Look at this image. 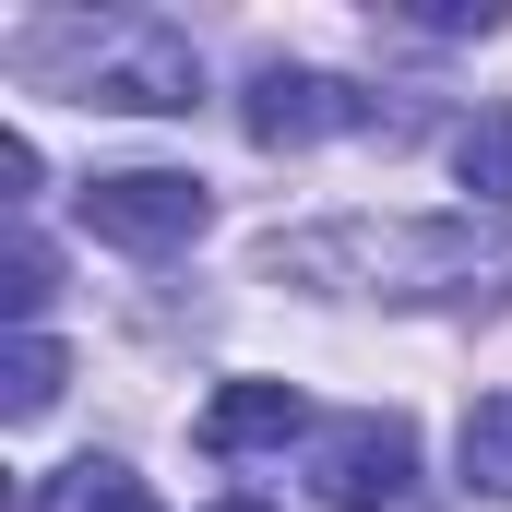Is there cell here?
<instances>
[{
  "label": "cell",
  "instance_id": "8992f818",
  "mask_svg": "<svg viewBox=\"0 0 512 512\" xmlns=\"http://www.w3.org/2000/svg\"><path fill=\"white\" fill-rule=\"evenodd\" d=\"M310 429V405H298V382H227L215 405H203V453H274V441H298Z\"/></svg>",
  "mask_w": 512,
  "mask_h": 512
},
{
  "label": "cell",
  "instance_id": "9c48e42d",
  "mask_svg": "<svg viewBox=\"0 0 512 512\" xmlns=\"http://www.w3.org/2000/svg\"><path fill=\"white\" fill-rule=\"evenodd\" d=\"M465 489L512 501V393H477L465 405Z\"/></svg>",
  "mask_w": 512,
  "mask_h": 512
},
{
  "label": "cell",
  "instance_id": "30bf717a",
  "mask_svg": "<svg viewBox=\"0 0 512 512\" xmlns=\"http://www.w3.org/2000/svg\"><path fill=\"white\" fill-rule=\"evenodd\" d=\"M0 417H12V429H36V417H48V405H60V382H72V358H60V346H48V334H24V346H12V370H0Z\"/></svg>",
  "mask_w": 512,
  "mask_h": 512
},
{
  "label": "cell",
  "instance_id": "8fae6325",
  "mask_svg": "<svg viewBox=\"0 0 512 512\" xmlns=\"http://www.w3.org/2000/svg\"><path fill=\"white\" fill-rule=\"evenodd\" d=\"M0 274H12V310L36 322V310H48V251H36V227H12V251H0Z\"/></svg>",
  "mask_w": 512,
  "mask_h": 512
},
{
  "label": "cell",
  "instance_id": "7a4b0ae2",
  "mask_svg": "<svg viewBox=\"0 0 512 512\" xmlns=\"http://www.w3.org/2000/svg\"><path fill=\"white\" fill-rule=\"evenodd\" d=\"M48 72L84 108H131V120H179L203 108V60L179 24H96V36H48Z\"/></svg>",
  "mask_w": 512,
  "mask_h": 512
},
{
  "label": "cell",
  "instance_id": "277c9868",
  "mask_svg": "<svg viewBox=\"0 0 512 512\" xmlns=\"http://www.w3.org/2000/svg\"><path fill=\"white\" fill-rule=\"evenodd\" d=\"M72 215H84L108 251H191L203 215H215V191H203L191 167H108V179L72 191Z\"/></svg>",
  "mask_w": 512,
  "mask_h": 512
},
{
  "label": "cell",
  "instance_id": "3957f363",
  "mask_svg": "<svg viewBox=\"0 0 512 512\" xmlns=\"http://www.w3.org/2000/svg\"><path fill=\"white\" fill-rule=\"evenodd\" d=\"M310 489L334 512H417V417L405 405H358L310 441Z\"/></svg>",
  "mask_w": 512,
  "mask_h": 512
},
{
  "label": "cell",
  "instance_id": "52a82bcc",
  "mask_svg": "<svg viewBox=\"0 0 512 512\" xmlns=\"http://www.w3.org/2000/svg\"><path fill=\"white\" fill-rule=\"evenodd\" d=\"M453 179H465L477 203H501V215H512V108H477V120L453 131Z\"/></svg>",
  "mask_w": 512,
  "mask_h": 512
},
{
  "label": "cell",
  "instance_id": "7c38bea8",
  "mask_svg": "<svg viewBox=\"0 0 512 512\" xmlns=\"http://www.w3.org/2000/svg\"><path fill=\"white\" fill-rule=\"evenodd\" d=\"M0 191H12V203L36 191V143H24V131H0Z\"/></svg>",
  "mask_w": 512,
  "mask_h": 512
},
{
  "label": "cell",
  "instance_id": "5b68a950",
  "mask_svg": "<svg viewBox=\"0 0 512 512\" xmlns=\"http://www.w3.org/2000/svg\"><path fill=\"white\" fill-rule=\"evenodd\" d=\"M382 108L358 96V84H334V72H298V60H262L251 96H239V131H251L262 155H298V143H334V131H370Z\"/></svg>",
  "mask_w": 512,
  "mask_h": 512
},
{
  "label": "cell",
  "instance_id": "ba28073f",
  "mask_svg": "<svg viewBox=\"0 0 512 512\" xmlns=\"http://www.w3.org/2000/svg\"><path fill=\"white\" fill-rule=\"evenodd\" d=\"M36 512H155V489H143L131 465H96V453H84V465H60V477L36 489Z\"/></svg>",
  "mask_w": 512,
  "mask_h": 512
},
{
  "label": "cell",
  "instance_id": "6da1fadb",
  "mask_svg": "<svg viewBox=\"0 0 512 512\" xmlns=\"http://www.w3.org/2000/svg\"><path fill=\"white\" fill-rule=\"evenodd\" d=\"M274 274L286 286H370V298H512V227H477V215H346V227H298L274 239Z\"/></svg>",
  "mask_w": 512,
  "mask_h": 512
},
{
  "label": "cell",
  "instance_id": "4fadbf2b",
  "mask_svg": "<svg viewBox=\"0 0 512 512\" xmlns=\"http://www.w3.org/2000/svg\"><path fill=\"white\" fill-rule=\"evenodd\" d=\"M215 512H274V501H215Z\"/></svg>",
  "mask_w": 512,
  "mask_h": 512
}]
</instances>
